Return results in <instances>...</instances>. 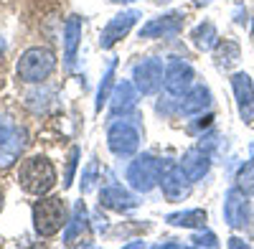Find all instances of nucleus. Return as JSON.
Masks as SVG:
<instances>
[{"label": "nucleus", "mask_w": 254, "mask_h": 249, "mask_svg": "<svg viewBox=\"0 0 254 249\" xmlns=\"http://www.w3.org/2000/svg\"><path fill=\"white\" fill-rule=\"evenodd\" d=\"M160 173H163L160 160L150 153H142L130 163V168H127V181H130V186L137 193H147L160 183Z\"/></svg>", "instance_id": "obj_4"}, {"label": "nucleus", "mask_w": 254, "mask_h": 249, "mask_svg": "<svg viewBox=\"0 0 254 249\" xmlns=\"http://www.w3.org/2000/svg\"><path fill=\"white\" fill-rule=\"evenodd\" d=\"M193 3H196V5H208L211 0H193Z\"/></svg>", "instance_id": "obj_29"}, {"label": "nucleus", "mask_w": 254, "mask_h": 249, "mask_svg": "<svg viewBox=\"0 0 254 249\" xmlns=\"http://www.w3.org/2000/svg\"><path fill=\"white\" fill-rule=\"evenodd\" d=\"M115 69H117V59H112L110 66H107V71H104V79H102L99 92H97V110H102L104 105H107V99H110V89H112V84H115Z\"/></svg>", "instance_id": "obj_23"}, {"label": "nucleus", "mask_w": 254, "mask_h": 249, "mask_svg": "<svg viewBox=\"0 0 254 249\" xmlns=\"http://www.w3.org/2000/svg\"><path fill=\"white\" fill-rule=\"evenodd\" d=\"M242 56V49L237 41H219L216 44V51H214V59H216V66L219 69H229V66H234L237 61Z\"/></svg>", "instance_id": "obj_21"}, {"label": "nucleus", "mask_w": 254, "mask_h": 249, "mask_svg": "<svg viewBox=\"0 0 254 249\" xmlns=\"http://www.w3.org/2000/svg\"><path fill=\"white\" fill-rule=\"evenodd\" d=\"M231 89H234L237 105H239V115L247 124L254 122V81L249 74L239 71L231 76Z\"/></svg>", "instance_id": "obj_9"}, {"label": "nucleus", "mask_w": 254, "mask_h": 249, "mask_svg": "<svg viewBox=\"0 0 254 249\" xmlns=\"http://www.w3.org/2000/svg\"><path fill=\"white\" fill-rule=\"evenodd\" d=\"M237 186L247 193V196H254V160L244 163L239 173H237Z\"/></svg>", "instance_id": "obj_24"}, {"label": "nucleus", "mask_w": 254, "mask_h": 249, "mask_svg": "<svg viewBox=\"0 0 254 249\" xmlns=\"http://www.w3.org/2000/svg\"><path fill=\"white\" fill-rule=\"evenodd\" d=\"M110 107H112V115H115V117L130 115V112L137 107V87L132 84V81L122 79L120 84L115 87V94H112Z\"/></svg>", "instance_id": "obj_16"}, {"label": "nucleus", "mask_w": 254, "mask_h": 249, "mask_svg": "<svg viewBox=\"0 0 254 249\" xmlns=\"http://www.w3.org/2000/svg\"><path fill=\"white\" fill-rule=\"evenodd\" d=\"M94 181H97V160H92L87 171L81 173V193H89L94 188Z\"/></svg>", "instance_id": "obj_25"}, {"label": "nucleus", "mask_w": 254, "mask_h": 249, "mask_svg": "<svg viewBox=\"0 0 254 249\" xmlns=\"http://www.w3.org/2000/svg\"><path fill=\"white\" fill-rule=\"evenodd\" d=\"M76 160H79V148H71V150H69V160H66V173H64V188H69V186L74 183Z\"/></svg>", "instance_id": "obj_26"}, {"label": "nucleus", "mask_w": 254, "mask_h": 249, "mask_svg": "<svg viewBox=\"0 0 254 249\" xmlns=\"http://www.w3.org/2000/svg\"><path fill=\"white\" fill-rule=\"evenodd\" d=\"M181 168H183V173L190 178V183L201 181V178L208 173V168H211V155H208V150H203V148H190V150H186V155H183V160H181Z\"/></svg>", "instance_id": "obj_15"}, {"label": "nucleus", "mask_w": 254, "mask_h": 249, "mask_svg": "<svg viewBox=\"0 0 254 249\" xmlns=\"http://www.w3.org/2000/svg\"><path fill=\"white\" fill-rule=\"evenodd\" d=\"M115 3H120V0H115Z\"/></svg>", "instance_id": "obj_32"}, {"label": "nucleus", "mask_w": 254, "mask_h": 249, "mask_svg": "<svg viewBox=\"0 0 254 249\" xmlns=\"http://www.w3.org/2000/svg\"><path fill=\"white\" fill-rule=\"evenodd\" d=\"M229 247H234V249H239V247H247V242H242V239H231V242H229Z\"/></svg>", "instance_id": "obj_28"}, {"label": "nucleus", "mask_w": 254, "mask_h": 249, "mask_svg": "<svg viewBox=\"0 0 254 249\" xmlns=\"http://www.w3.org/2000/svg\"><path fill=\"white\" fill-rule=\"evenodd\" d=\"M211 107V92L206 87H193V89H188L183 102H181V112L186 117H193V115H201L203 110Z\"/></svg>", "instance_id": "obj_18"}, {"label": "nucleus", "mask_w": 254, "mask_h": 249, "mask_svg": "<svg viewBox=\"0 0 254 249\" xmlns=\"http://www.w3.org/2000/svg\"><path fill=\"white\" fill-rule=\"evenodd\" d=\"M206 211L203 209H190V211H178V214H171L165 221L173 224V226H183V229H198V226L206 224Z\"/></svg>", "instance_id": "obj_22"}, {"label": "nucleus", "mask_w": 254, "mask_h": 249, "mask_svg": "<svg viewBox=\"0 0 254 249\" xmlns=\"http://www.w3.org/2000/svg\"><path fill=\"white\" fill-rule=\"evenodd\" d=\"M190 38H193V46L201 49V51H211V49L219 44L216 26L211 23V20H203V23H198V26L193 28V33H190Z\"/></svg>", "instance_id": "obj_20"}, {"label": "nucleus", "mask_w": 254, "mask_h": 249, "mask_svg": "<svg viewBox=\"0 0 254 249\" xmlns=\"http://www.w3.org/2000/svg\"><path fill=\"white\" fill-rule=\"evenodd\" d=\"M188 183L190 178L183 173L181 165H168V168L160 173V188H163V196L168 201H181L188 196Z\"/></svg>", "instance_id": "obj_11"}, {"label": "nucleus", "mask_w": 254, "mask_h": 249, "mask_svg": "<svg viewBox=\"0 0 254 249\" xmlns=\"http://www.w3.org/2000/svg\"><path fill=\"white\" fill-rule=\"evenodd\" d=\"M33 226L41 237H54L66 226V206L56 196L38 198L33 206Z\"/></svg>", "instance_id": "obj_3"}, {"label": "nucleus", "mask_w": 254, "mask_h": 249, "mask_svg": "<svg viewBox=\"0 0 254 249\" xmlns=\"http://www.w3.org/2000/svg\"><path fill=\"white\" fill-rule=\"evenodd\" d=\"M87 226H89V221H87V209H84V203L81 201H76V206H74V216H71V221H66V232H64V244H79V239H81V234L87 232Z\"/></svg>", "instance_id": "obj_19"}, {"label": "nucleus", "mask_w": 254, "mask_h": 249, "mask_svg": "<svg viewBox=\"0 0 254 249\" xmlns=\"http://www.w3.org/2000/svg\"><path fill=\"white\" fill-rule=\"evenodd\" d=\"M190 244L193 247H219V239H216L214 232H203V234H196L190 239Z\"/></svg>", "instance_id": "obj_27"}, {"label": "nucleus", "mask_w": 254, "mask_h": 249, "mask_svg": "<svg viewBox=\"0 0 254 249\" xmlns=\"http://www.w3.org/2000/svg\"><path fill=\"white\" fill-rule=\"evenodd\" d=\"M163 76H165V71H163V64L158 59L140 61V64L135 66V71H132L135 87H137L140 94H155L163 84Z\"/></svg>", "instance_id": "obj_6"}, {"label": "nucleus", "mask_w": 254, "mask_h": 249, "mask_svg": "<svg viewBox=\"0 0 254 249\" xmlns=\"http://www.w3.org/2000/svg\"><path fill=\"white\" fill-rule=\"evenodd\" d=\"M224 219L231 229H242L249 219V198L247 193L239 188H229L226 191V198H224Z\"/></svg>", "instance_id": "obj_8"}, {"label": "nucleus", "mask_w": 254, "mask_h": 249, "mask_svg": "<svg viewBox=\"0 0 254 249\" xmlns=\"http://www.w3.org/2000/svg\"><path fill=\"white\" fill-rule=\"evenodd\" d=\"M18 183L26 193H33V196L49 193L56 183V171H54L51 160L41 158V155L23 160L20 163V171H18Z\"/></svg>", "instance_id": "obj_1"}, {"label": "nucleus", "mask_w": 254, "mask_h": 249, "mask_svg": "<svg viewBox=\"0 0 254 249\" xmlns=\"http://www.w3.org/2000/svg\"><path fill=\"white\" fill-rule=\"evenodd\" d=\"M99 203L107 206V209H112V211H130V209L137 206V198L127 188H122L120 183H112V186H107V188H102Z\"/></svg>", "instance_id": "obj_14"}, {"label": "nucleus", "mask_w": 254, "mask_h": 249, "mask_svg": "<svg viewBox=\"0 0 254 249\" xmlns=\"http://www.w3.org/2000/svg\"><path fill=\"white\" fill-rule=\"evenodd\" d=\"M0 51H3V41H0Z\"/></svg>", "instance_id": "obj_31"}, {"label": "nucleus", "mask_w": 254, "mask_h": 249, "mask_svg": "<svg viewBox=\"0 0 254 249\" xmlns=\"http://www.w3.org/2000/svg\"><path fill=\"white\" fill-rule=\"evenodd\" d=\"M26 148V130L13 127L5 137H0V168H10V165L20 158Z\"/></svg>", "instance_id": "obj_13"}, {"label": "nucleus", "mask_w": 254, "mask_h": 249, "mask_svg": "<svg viewBox=\"0 0 254 249\" xmlns=\"http://www.w3.org/2000/svg\"><path fill=\"white\" fill-rule=\"evenodd\" d=\"M107 145H110V150L120 158H127V155H132L137 150V145H140V132L132 122H115L110 132H107Z\"/></svg>", "instance_id": "obj_5"}, {"label": "nucleus", "mask_w": 254, "mask_h": 249, "mask_svg": "<svg viewBox=\"0 0 254 249\" xmlns=\"http://www.w3.org/2000/svg\"><path fill=\"white\" fill-rule=\"evenodd\" d=\"M81 18L79 15H69L66 26H64V59H66V64L71 66L74 59H76V49H79V41H81Z\"/></svg>", "instance_id": "obj_17"}, {"label": "nucleus", "mask_w": 254, "mask_h": 249, "mask_svg": "<svg viewBox=\"0 0 254 249\" xmlns=\"http://www.w3.org/2000/svg\"><path fill=\"white\" fill-rule=\"evenodd\" d=\"M137 18H140L137 10H122V13H117L110 23L104 26V31L99 36V46L102 49H112L120 38H125L127 33L132 31V26L137 23Z\"/></svg>", "instance_id": "obj_7"}, {"label": "nucleus", "mask_w": 254, "mask_h": 249, "mask_svg": "<svg viewBox=\"0 0 254 249\" xmlns=\"http://www.w3.org/2000/svg\"><path fill=\"white\" fill-rule=\"evenodd\" d=\"M190 84H193V69H190V64L176 59V61H171V64L165 66L163 87L171 92V94L181 97V94H186L190 89Z\"/></svg>", "instance_id": "obj_10"}, {"label": "nucleus", "mask_w": 254, "mask_h": 249, "mask_svg": "<svg viewBox=\"0 0 254 249\" xmlns=\"http://www.w3.org/2000/svg\"><path fill=\"white\" fill-rule=\"evenodd\" d=\"M0 209H3V193H0Z\"/></svg>", "instance_id": "obj_30"}, {"label": "nucleus", "mask_w": 254, "mask_h": 249, "mask_svg": "<svg viewBox=\"0 0 254 249\" xmlns=\"http://www.w3.org/2000/svg\"><path fill=\"white\" fill-rule=\"evenodd\" d=\"M183 26V15L181 13H168L160 18H153L150 23H145L140 28V38H171L178 36Z\"/></svg>", "instance_id": "obj_12"}, {"label": "nucleus", "mask_w": 254, "mask_h": 249, "mask_svg": "<svg viewBox=\"0 0 254 249\" xmlns=\"http://www.w3.org/2000/svg\"><path fill=\"white\" fill-rule=\"evenodd\" d=\"M54 66H56L54 51L33 46V49L23 51V56L18 59V79L26 81V84H41L44 79H49Z\"/></svg>", "instance_id": "obj_2"}]
</instances>
